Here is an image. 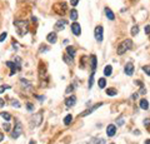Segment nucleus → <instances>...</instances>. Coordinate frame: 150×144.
Returning <instances> with one entry per match:
<instances>
[{"label": "nucleus", "instance_id": "f257e3e1", "mask_svg": "<svg viewBox=\"0 0 150 144\" xmlns=\"http://www.w3.org/2000/svg\"><path fill=\"white\" fill-rule=\"evenodd\" d=\"M14 26H15V29H16V33L20 36H24L29 33V23L26 20H20V19H18V20L14 21Z\"/></svg>", "mask_w": 150, "mask_h": 144}, {"label": "nucleus", "instance_id": "f03ea898", "mask_svg": "<svg viewBox=\"0 0 150 144\" xmlns=\"http://www.w3.org/2000/svg\"><path fill=\"white\" fill-rule=\"evenodd\" d=\"M131 48H133V40H131V39H125L124 41H121V43L119 44V47H118V54L119 55L125 54V53L127 50H130Z\"/></svg>", "mask_w": 150, "mask_h": 144}, {"label": "nucleus", "instance_id": "7ed1b4c3", "mask_svg": "<svg viewBox=\"0 0 150 144\" xmlns=\"http://www.w3.org/2000/svg\"><path fill=\"white\" fill-rule=\"evenodd\" d=\"M52 9L58 15H65L66 10H68V4L66 3H58L52 6Z\"/></svg>", "mask_w": 150, "mask_h": 144}, {"label": "nucleus", "instance_id": "20e7f679", "mask_svg": "<svg viewBox=\"0 0 150 144\" xmlns=\"http://www.w3.org/2000/svg\"><path fill=\"white\" fill-rule=\"evenodd\" d=\"M21 134H22V125H21V123L19 122V120H16L15 127H14V130H13V138L16 139V138L20 137Z\"/></svg>", "mask_w": 150, "mask_h": 144}, {"label": "nucleus", "instance_id": "39448f33", "mask_svg": "<svg viewBox=\"0 0 150 144\" xmlns=\"http://www.w3.org/2000/svg\"><path fill=\"white\" fill-rule=\"evenodd\" d=\"M31 125L33 127H39L40 124H41V122H43V114L41 113H38V114H34L33 117H31Z\"/></svg>", "mask_w": 150, "mask_h": 144}, {"label": "nucleus", "instance_id": "423d86ee", "mask_svg": "<svg viewBox=\"0 0 150 144\" xmlns=\"http://www.w3.org/2000/svg\"><path fill=\"white\" fill-rule=\"evenodd\" d=\"M66 24H68V21L65 20V19H59V20L55 23L54 29L56 30V32H60V30H64V29H65V26H66Z\"/></svg>", "mask_w": 150, "mask_h": 144}, {"label": "nucleus", "instance_id": "0eeeda50", "mask_svg": "<svg viewBox=\"0 0 150 144\" xmlns=\"http://www.w3.org/2000/svg\"><path fill=\"white\" fill-rule=\"evenodd\" d=\"M103 33H104V29L103 26H96L95 30H94V36L97 41H103Z\"/></svg>", "mask_w": 150, "mask_h": 144}, {"label": "nucleus", "instance_id": "6e6552de", "mask_svg": "<svg viewBox=\"0 0 150 144\" xmlns=\"http://www.w3.org/2000/svg\"><path fill=\"white\" fill-rule=\"evenodd\" d=\"M6 67L10 68V75H14L16 71L20 69V65H18L16 63H13V62H6Z\"/></svg>", "mask_w": 150, "mask_h": 144}, {"label": "nucleus", "instance_id": "1a4fd4ad", "mask_svg": "<svg viewBox=\"0 0 150 144\" xmlns=\"http://www.w3.org/2000/svg\"><path fill=\"white\" fill-rule=\"evenodd\" d=\"M71 32H73V34H74V35H76V36L80 35V34H81L80 24H79V23H76V21H74L73 24H71Z\"/></svg>", "mask_w": 150, "mask_h": 144}, {"label": "nucleus", "instance_id": "9d476101", "mask_svg": "<svg viewBox=\"0 0 150 144\" xmlns=\"http://www.w3.org/2000/svg\"><path fill=\"white\" fill-rule=\"evenodd\" d=\"M101 104H103V103H97L96 105H93V107H91V108H89V109H88V110H85V112H82V113H81V114H80V117H86V115H89V114H91V113H93L94 110H96V109H97V108H100V107H101Z\"/></svg>", "mask_w": 150, "mask_h": 144}, {"label": "nucleus", "instance_id": "9b49d317", "mask_svg": "<svg viewBox=\"0 0 150 144\" xmlns=\"http://www.w3.org/2000/svg\"><path fill=\"white\" fill-rule=\"evenodd\" d=\"M116 133V127L114 125V124H109V125L106 127V134L109 135V137H114Z\"/></svg>", "mask_w": 150, "mask_h": 144}, {"label": "nucleus", "instance_id": "f8f14e48", "mask_svg": "<svg viewBox=\"0 0 150 144\" xmlns=\"http://www.w3.org/2000/svg\"><path fill=\"white\" fill-rule=\"evenodd\" d=\"M124 71H125V74L126 75H133V73H134V65L131 63H127V64H125V68H124Z\"/></svg>", "mask_w": 150, "mask_h": 144}, {"label": "nucleus", "instance_id": "ddd939ff", "mask_svg": "<svg viewBox=\"0 0 150 144\" xmlns=\"http://www.w3.org/2000/svg\"><path fill=\"white\" fill-rule=\"evenodd\" d=\"M75 103H76V98H75V95H71V97H69V98H66V99H65V104H66L68 108H71Z\"/></svg>", "mask_w": 150, "mask_h": 144}, {"label": "nucleus", "instance_id": "4468645a", "mask_svg": "<svg viewBox=\"0 0 150 144\" xmlns=\"http://www.w3.org/2000/svg\"><path fill=\"white\" fill-rule=\"evenodd\" d=\"M46 40L49 41V43H51V44H55L56 40H58V36H56L55 33H49L48 36H46Z\"/></svg>", "mask_w": 150, "mask_h": 144}, {"label": "nucleus", "instance_id": "2eb2a0df", "mask_svg": "<svg viewBox=\"0 0 150 144\" xmlns=\"http://www.w3.org/2000/svg\"><path fill=\"white\" fill-rule=\"evenodd\" d=\"M90 59H91V74H95V70H96V63H97V59L95 55H91L90 56Z\"/></svg>", "mask_w": 150, "mask_h": 144}, {"label": "nucleus", "instance_id": "dca6fc26", "mask_svg": "<svg viewBox=\"0 0 150 144\" xmlns=\"http://www.w3.org/2000/svg\"><path fill=\"white\" fill-rule=\"evenodd\" d=\"M104 11H105V15H106V16H108L109 20H114V19H115V15H114V13H112V11H111L110 9H109V8H105Z\"/></svg>", "mask_w": 150, "mask_h": 144}, {"label": "nucleus", "instance_id": "f3484780", "mask_svg": "<svg viewBox=\"0 0 150 144\" xmlns=\"http://www.w3.org/2000/svg\"><path fill=\"white\" fill-rule=\"evenodd\" d=\"M139 105H140V108L144 109V110H148V109H149V101L146 99H141L140 103H139Z\"/></svg>", "mask_w": 150, "mask_h": 144}, {"label": "nucleus", "instance_id": "a211bd4d", "mask_svg": "<svg viewBox=\"0 0 150 144\" xmlns=\"http://www.w3.org/2000/svg\"><path fill=\"white\" fill-rule=\"evenodd\" d=\"M75 53H76V50H75L74 47H66V54L71 56V58H74L75 56Z\"/></svg>", "mask_w": 150, "mask_h": 144}, {"label": "nucleus", "instance_id": "6ab92c4d", "mask_svg": "<svg viewBox=\"0 0 150 144\" xmlns=\"http://www.w3.org/2000/svg\"><path fill=\"white\" fill-rule=\"evenodd\" d=\"M112 73V67L111 65H106L104 68V74H105V77H110Z\"/></svg>", "mask_w": 150, "mask_h": 144}, {"label": "nucleus", "instance_id": "aec40b11", "mask_svg": "<svg viewBox=\"0 0 150 144\" xmlns=\"http://www.w3.org/2000/svg\"><path fill=\"white\" fill-rule=\"evenodd\" d=\"M20 83H21V86L22 88H31V84H30L29 80H26V79H20Z\"/></svg>", "mask_w": 150, "mask_h": 144}, {"label": "nucleus", "instance_id": "412c9836", "mask_svg": "<svg viewBox=\"0 0 150 144\" xmlns=\"http://www.w3.org/2000/svg\"><path fill=\"white\" fill-rule=\"evenodd\" d=\"M97 85H99V88H105V85H106V79L105 78H100L99 80H97Z\"/></svg>", "mask_w": 150, "mask_h": 144}, {"label": "nucleus", "instance_id": "4be33fe9", "mask_svg": "<svg viewBox=\"0 0 150 144\" xmlns=\"http://www.w3.org/2000/svg\"><path fill=\"white\" fill-rule=\"evenodd\" d=\"M63 60L65 63H68V65H71V64H73V58H71V56H69L68 54H65L63 56Z\"/></svg>", "mask_w": 150, "mask_h": 144}, {"label": "nucleus", "instance_id": "5701e85b", "mask_svg": "<svg viewBox=\"0 0 150 144\" xmlns=\"http://www.w3.org/2000/svg\"><path fill=\"white\" fill-rule=\"evenodd\" d=\"M71 120H73V115H71V114H68L65 118H64V124H65V125H69V124L71 123Z\"/></svg>", "mask_w": 150, "mask_h": 144}, {"label": "nucleus", "instance_id": "b1692460", "mask_svg": "<svg viewBox=\"0 0 150 144\" xmlns=\"http://www.w3.org/2000/svg\"><path fill=\"white\" fill-rule=\"evenodd\" d=\"M70 19H71L73 21H75V20L78 19V11L75 10V9H73V10L70 11Z\"/></svg>", "mask_w": 150, "mask_h": 144}, {"label": "nucleus", "instance_id": "393cba45", "mask_svg": "<svg viewBox=\"0 0 150 144\" xmlns=\"http://www.w3.org/2000/svg\"><path fill=\"white\" fill-rule=\"evenodd\" d=\"M106 94L109 97H114V95H116V90L114 88H109V89H106Z\"/></svg>", "mask_w": 150, "mask_h": 144}, {"label": "nucleus", "instance_id": "a878e982", "mask_svg": "<svg viewBox=\"0 0 150 144\" xmlns=\"http://www.w3.org/2000/svg\"><path fill=\"white\" fill-rule=\"evenodd\" d=\"M0 115H1L3 118L6 120V122H9V120L11 119V115L9 114V113H5V112H3V113H0Z\"/></svg>", "mask_w": 150, "mask_h": 144}, {"label": "nucleus", "instance_id": "bb28decb", "mask_svg": "<svg viewBox=\"0 0 150 144\" xmlns=\"http://www.w3.org/2000/svg\"><path fill=\"white\" fill-rule=\"evenodd\" d=\"M138 33H139V26L138 25L133 26V28H131V35H136Z\"/></svg>", "mask_w": 150, "mask_h": 144}, {"label": "nucleus", "instance_id": "cd10ccee", "mask_svg": "<svg viewBox=\"0 0 150 144\" xmlns=\"http://www.w3.org/2000/svg\"><path fill=\"white\" fill-rule=\"evenodd\" d=\"M144 127L150 132V119H144Z\"/></svg>", "mask_w": 150, "mask_h": 144}, {"label": "nucleus", "instance_id": "c85d7f7f", "mask_svg": "<svg viewBox=\"0 0 150 144\" xmlns=\"http://www.w3.org/2000/svg\"><path fill=\"white\" fill-rule=\"evenodd\" d=\"M7 89H10L9 85H1V86H0V94L4 93V92H5V90H7Z\"/></svg>", "mask_w": 150, "mask_h": 144}, {"label": "nucleus", "instance_id": "c756f323", "mask_svg": "<svg viewBox=\"0 0 150 144\" xmlns=\"http://www.w3.org/2000/svg\"><path fill=\"white\" fill-rule=\"evenodd\" d=\"M142 70L145 71V74L150 75V65H145V67H142Z\"/></svg>", "mask_w": 150, "mask_h": 144}, {"label": "nucleus", "instance_id": "7c9ffc66", "mask_svg": "<svg viewBox=\"0 0 150 144\" xmlns=\"http://www.w3.org/2000/svg\"><path fill=\"white\" fill-rule=\"evenodd\" d=\"M11 103H13L11 105H13L14 108H20V103H19V100H13Z\"/></svg>", "mask_w": 150, "mask_h": 144}, {"label": "nucleus", "instance_id": "2f4dec72", "mask_svg": "<svg viewBox=\"0 0 150 144\" xmlns=\"http://www.w3.org/2000/svg\"><path fill=\"white\" fill-rule=\"evenodd\" d=\"M90 143H91V144H97V143L103 144V143H104V141H103V139H93V141L90 142Z\"/></svg>", "mask_w": 150, "mask_h": 144}, {"label": "nucleus", "instance_id": "473e14b6", "mask_svg": "<svg viewBox=\"0 0 150 144\" xmlns=\"http://www.w3.org/2000/svg\"><path fill=\"white\" fill-rule=\"evenodd\" d=\"M6 36H7V33H6V32H5V33H1V35H0V43L5 40V39H6Z\"/></svg>", "mask_w": 150, "mask_h": 144}, {"label": "nucleus", "instance_id": "72a5a7b5", "mask_svg": "<svg viewBox=\"0 0 150 144\" xmlns=\"http://www.w3.org/2000/svg\"><path fill=\"white\" fill-rule=\"evenodd\" d=\"M3 128L5 129V132H7V130L10 129V124L7 123V122H6V123H4V124H3Z\"/></svg>", "mask_w": 150, "mask_h": 144}, {"label": "nucleus", "instance_id": "f704fd0d", "mask_svg": "<svg viewBox=\"0 0 150 144\" xmlns=\"http://www.w3.org/2000/svg\"><path fill=\"white\" fill-rule=\"evenodd\" d=\"M145 34H146V35H150V25L145 26Z\"/></svg>", "mask_w": 150, "mask_h": 144}, {"label": "nucleus", "instance_id": "c9c22d12", "mask_svg": "<svg viewBox=\"0 0 150 144\" xmlns=\"http://www.w3.org/2000/svg\"><path fill=\"white\" fill-rule=\"evenodd\" d=\"M70 4H71L73 6H76L78 4H79V0H70Z\"/></svg>", "mask_w": 150, "mask_h": 144}, {"label": "nucleus", "instance_id": "e433bc0d", "mask_svg": "<svg viewBox=\"0 0 150 144\" xmlns=\"http://www.w3.org/2000/svg\"><path fill=\"white\" fill-rule=\"evenodd\" d=\"M26 108H28V110H33V109H34V105H33L31 103H28V104H26Z\"/></svg>", "mask_w": 150, "mask_h": 144}, {"label": "nucleus", "instance_id": "4c0bfd02", "mask_svg": "<svg viewBox=\"0 0 150 144\" xmlns=\"http://www.w3.org/2000/svg\"><path fill=\"white\" fill-rule=\"evenodd\" d=\"M4 105H5V100H4V99H0V108H3Z\"/></svg>", "mask_w": 150, "mask_h": 144}, {"label": "nucleus", "instance_id": "58836bf2", "mask_svg": "<svg viewBox=\"0 0 150 144\" xmlns=\"http://www.w3.org/2000/svg\"><path fill=\"white\" fill-rule=\"evenodd\" d=\"M118 125H123V118H119V120H118Z\"/></svg>", "mask_w": 150, "mask_h": 144}, {"label": "nucleus", "instance_id": "ea45409f", "mask_svg": "<svg viewBox=\"0 0 150 144\" xmlns=\"http://www.w3.org/2000/svg\"><path fill=\"white\" fill-rule=\"evenodd\" d=\"M71 90H73V86H69V88H68V89H66V93H70V92H71Z\"/></svg>", "mask_w": 150, "mask_h": 144}, {"label": "nucleus", "instance_id": "a19ab883", "mask_svg": "<svg viewBox=\"0 0 150 144\" xmlns=\"http://www.w3.org/2000/svg\"><path fill=\"white\" fill-rule=\"evenodd\" d=\"M133 99H138V93H134L133 94Z\"/></svg>", "mask_w": 150, "mask_h": 144}, {"label": "nucleus", "instance_id": "79ce46f5", "mask_svg": "<svg viewBox=\"0 0 150 144\" xmlns=\"http://www.w3.org/2000/svg\"><path fill=\"white\" fill-rule=\"evenodd\" d=\"M3 139H4V134L0 133V142H3Z\"/></svg>", "mask_w": 150, "mask_h": 144}, {"label": "nucleus", "instance_id": "37998d69", "mask_svg": "<svg viewBox=\"0 0 150 144\" xmlns=\"http://www.w3.org/2000/svg\"><path fill=\"white\" fill-rule=\"evenodd\" d=\"M145 144H150V139H148V141H145Z\"/></svg>", "mask_w": 150, "mask_h": 144}]
</instances>
